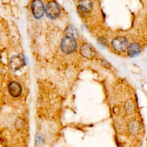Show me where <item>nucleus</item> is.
<instances>
[{
	"mask_svg": "<svg viewBox=\"0 0 147 147\" xmlns=\"http://www.w3.org/2000/svg\"><path fill=\"white\" fill-rule=\"evenodd\" d=\"M60 48L61 51L65 54H71L74 52L77 48V43L75 38L65 36L61 40Z\"/></svg>",
	"mask_w": 147,
	"mask_h": 147,
	"instance_id": "f257e3e1",
	"label": "nucleus"
},
{
	"mask_svg": "<svg viewBox=\"0 0 147 147\" xmlns=\"http://www.w3.org/2000/svg\"><path fill=\"white\" fill-rule=\"evenodd\" d=\"M60 12V7L56 2L51 1L47 3L45 7V13L48 18L55 19L59 16Z\"/></svg>",
	"mask_w": 147,
	"mask_h": 147,
	"instance_id": "f03ea898",
	"label": "nucleus"
},
{
	"mask_svg": "<svg viewBox=\"0 0 147 147\" xmlns=\"http://www.w3.org/2000/svg\"><path fill=\"white\" fill-rule=\"evenodd\" d=\"M112 47L117 52H122L127 48L128 41L126 37L118 36L112 41Z\"/></svg>",
	"mask_w": 147,
	"mask_h": 147,
	"instance_id": "7ed1b4c3",
	"label": "nucleus"
},
{
	"mask_svg": "<svg viewBox=\"0 0 147 147\" xmlns=\"http://www.w3.org/2000/svg\"><path fill=\"white\" fill-rule=\"evenodd\" d=\"M31 9L34 17L39 19L41 18L44 13V7L40 0H34L31 5Z\"/></svg>",
	"mask_w": 147,
	"mask_h": 147,
	"instance_id": "20e7f679",
	"label": "nucleus"
},
{
	"mask_svg": "<svg viewBox=\"0 0 147 147\" xmlns=\"http://www.w3.org/2000/svg\"><path fill=\"white\" fill-rule=\"evenodd\" d=\"M80 52L83 56L88 59L94 57L96 53L95 48L89 43H85L83 44L80 47Z\"/></svg>",
	"mask_w": 147,
	"mask_h": 147,
	"instance_id": "39448f33",
	"label": "nucleus"
},
{
	"mask_svg": "<svg viewBox=\"0 0 147 147\" xmlns=\"http://www.w3.org/2000/svg\"><path fill=\"white\" fill-rule=\"evenodd\" d=\"M25 65V59L23 56L17 55L13 56L10 60V65L14 71H17Z\"/></svg>",
	"mask_w": 147,
	"mask_h": 147,
	"instance_id": "423d86ee",
	"label": "nucleus"
},
{
	"mask_svg": "<svg viewBox=\"0 0 147 147\" xmlns=\"http://www.w3.org/2000/svg\"><path fill=\"white\" fill-rule=\"evenodd\" d=\"M142 51V48L141 45L136 42L129 44L127 48V55L130 57H135L138 56Z\"/></svg>",
	"mask_w": 147,
	"mask_h": 147,
	"instance_id": "0eeeda50",
	"label": "nucleus"
},
{
	"mask_svg": "<svg viewBox=\"0 0 147 147\" xmlns=\"http://www.w3.org/2000/svg\"><path fill=\"white\" fill-rule=\"evenodd\" d=\"M8 91L14 98L18 97L22 94V89L21 84L17 82H12L8 86Z\"/></svg>",
	"mask_w": 147,
	"mask_h": 147,
	"instance_id": "6e6552de",
	"label": "nucleus"
},
{
	"mask_svg": "<svg viewBox=\"0 0 147 147\" xmlns=\"http://www.w3.org/2000/svg\"><path fill=\"white\" fill-rule=\"evenodd\" d=\"M78 7L83 12H88L92 9V2L91 0H79L78 2Z\"/></svg>",
	"mask_w": 147,
	"mask_h": 147,
	"instance_id": "1a4fd4ad",
	"label": "nucleus"
},
{
	"mask_svg": "<svg viewBox=\"0 0 147 147\" xmlns=\"http://www.w3.org/2000/svg\"><path fill=\"white\" fill-rule=\"evenodd\" d=\"M66 36H69L76 38L78 36V31L73 25H69L65 29Z\"/></svg>",
	"mask_w": 147,
	"mask_h": 147,
	"instance_id": "9d476101",
	"label": "nucleus"
},
{
	"mask_svg": "<svg viewBox=\"0 0 147 147\" xmlns=\"http://www.w3.org/2000/svg\"><path fill=\"white\" fill-rule=\"evenodd\" d=\"M125 109L126 112L129 114L132 113V112L134 111V104L130 100H127L125 103Z\"/></svg>",
	"mask_w": 147,
	"mask_h": 147,
	"instance_id": "9b49d317",
	"label": "nucleus"
},
{
	"mask_svg": "<svg viewBox=\"0 0 147 147\" xmlns=\"http://www.w3.org/2000/svg\"><path fill=\"white\" fill-rule=\"evenodd\" d=\"M129 127H130V131H131V133H134V134L137 133L140 129L138 124L134 121L130 123V125H129Z\"/></svg>",
	"mask_w": 147,
	"mask_h": 147,
	"instance_id": "f8f14e48",
	"label": "nucleus"
},
{
	"mask_svg": "<svg viewBox=\"0 0 147 147\" xmlns=\"http://www.w3.org/2000/svg\"><path fill=\"white\" fill-rule=\"evenodd\" d=\"M102 65H103L105 67H106V68H108V67H109V66H110L109 63L106 60H103V61H102Z\"/></svg>",
	"mask_w": 147,
	"mask_h": 147,
	"instance_id": "ddd939ff",
	"label": "nucleus"
},
{
	"mask_svg": "<svg viewBox=\"0 0 147 147\" xmlns=\"http://www.w3.org/2000/svg\"><path fill=\"white\" fill-rule=\"evenodd\" d=\"M146 140H147V139H146Z\"/></svg>",
	"mask_w": 147,
	"mask_h": 147,
	"instance_id": "4468645a",
	"label": "nucleus"
}]
</instances>
